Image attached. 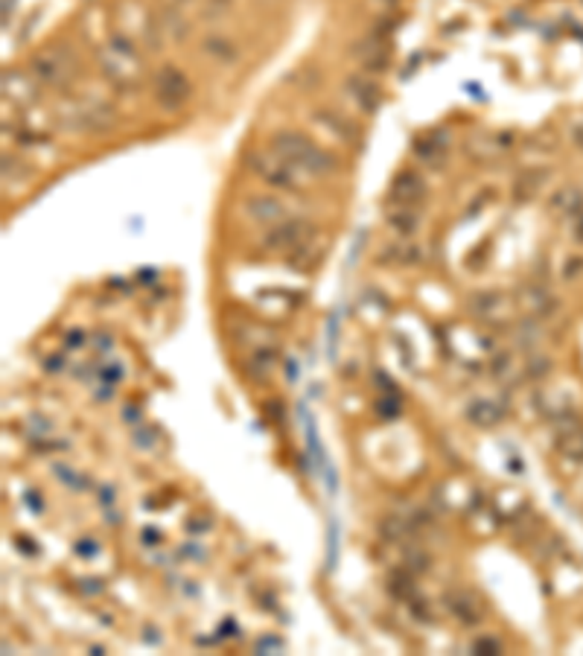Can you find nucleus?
I'll use <instances>...</instances> for the list:
<instances>
[{
    "mask_svg": "<svg viewBox=\"0 0 583 656\" xmlns=\"http://www.w3.org/2000/svg\"><path fill=\"white\" fill-rule=\"evenodd\" d=\"M269 152L283 158V161H289L292 166H298L304 175H312V178H330L338 173V164H342L330 150H324V146H318L306 134L292 132V129L271 134Z\"/></svg>",
    "mask_w": 583,
    "mask_h": 656,
    "instance_id": "f257e3e1",
    "label": "nucleus"
},
{
    "mask_svg": "<svg viewBox=\"0 0 583 656\" xmlns=\"http://www.w3.org/2000/svg\"><path fill=\"white\" fill-rule=\"evenodd\" d=\"M100 70L111 88H134L143 70V56L137 50L134 38L126 33H111L109 41H105V50L100 53Z\"/></svg>",
    "mask_w": 583,
    "mask_h": 656,
    "instance_id": "f03ea898",
    "label": "nucleus"
},
{
    "mask_svg": "<svg viewBox=\"0 0 583 656\" xmlns=\"http://www.w3.org/2000/svg\"><path fill=\"white\" fill-rule=\"evenodd\" d=\"M29 73H33V79L38 85H45V88H68V85L77 79L79 61L68 45H50L33 56Z\"/></svg>",
    "mask_w": 583,
    "mask_h": 656,
    "instance_id": "7ed1b4c3",
    "label": "nucleus"
},
{
    "mask_svg": "<svg viewBox=\"0 0 583 656\" xmlns=\"http://www.w3.org/2000/svg\"><path fill=\"white\" fill-rule=\"evenodd\" d=\"M152 100L164 111H182L193 100V82L175 65H164L152 73Z\"/></svg>",
    "mask_w": 583,
    "mask_h": 656,
    "instance_id": "20e7f679",
    "label": "nucleus"
},
{
    "mask_svg": "<svg viewBox=\"0 0 583 656\" xmlns=\"http://www.w3.org/2000/svg\"><path fill=\"white\" fill-rule=\"evenodd\" d=\"M248 169L263 184L280 190V193H295V190H301V169L271 152H251Z\"/></svg>",
    "mask_w": 583,
    "mask_h": 656,
    "instance_id": "39448f33",
    "label": "nucleus"
},
{
    "mask_svg": "<svg viewBox=\"0 0 583 656\" xmlns=\"http://www.w3.org/2000/svg\"><path fill=\"white\" fill-rule=\"evenodd\" d=\"M312 237H315L312 222L295 216V219H283L278 225L266 228V234L260 239V248L269 254H292L301 246H306V242H312Z\"/></svg>",
    "mask_w": 583,
    "mask_h": 656,
    "instance_id": "423d86ee",
    "label": "nucleus"
},
{
    "mask_svg": "<svg viewBox=\"0 0 583 656\" xmlns=\"http://www.w3.org/2000/svg\"><path fill=\"white\" fill-rule=\"evenodd\" d=\"M61 123H65V129L70 132L100 134V132H109L117 123V114L111 105H105V102H79L70 114L61 117Z\"/></svg>",
    "mask_w": 583,
    "mask_h": 656,
    "instance_id": "0eeeda50",
    "label": "nucleus"
},
{
    "mask_svg": "<svg viewBox=\"0 0 583 656\" xmlns=\"http://www.w3.org/2000/svg\"><path fill=\"white\" fill-rule=\"evenodd\" d=\"M344 93L362 114H377L379 105H383V88H379V85L370 79V73L365 70L350 73L344 79Z\"/></svg>",
    "mask_w": 583,
    "mask_h": 656,
    "instance_id": "6e6552de",
    "label": "nucleus"
},
{
    "mask_svg": "<svg viewBox=\"0 0 583 656\" xmlns=\"http://www.w3.org/2000/svg\"><path fill=\"white\" fill-rule=\"evenodd\" d=\"M426 182L417 169H400L394 182L388 187V205H406V207H420L426 202Z\"/></svg>",
    "mask_w": 583,
    "mask_h": 656,
    "instance_id": "1a4fd4ad",
    "label": "nucleus"
},
{
    "mask_svg": "<svg viewBox=\"0 0 583 656\" xmlns=\"http://www.w3.org/2000/svg\"><path fill=\"white\" fill-rule=\"evenodd\" d=\"M516 301L528 315H531V319H539V321H551L560 312V301L543 287V283H537V280L519 287L516 289Z\"/></svg>",
    "mask_w": 583,
    "mask_h": 656,
    "instance_id": "9d476101",
    "label": "nucleus"
},
{
    "mask_svg": "<svg viewBox=\"0 0 583 656\" xmlns=\"http://www.w3.org/2000/svg\"><path fill=\"white\" fill-rule=\"evenodd\" d=\"M353 56H356L359 68H362L365 73H383L388 68V61H391V50H388L385 36L370 33L362 41H356Z\"/></svg>",
    "mask_w": 583,
    "mask_h": 656,
    "instance_id": "9b49d317",
    "label": "nucleus"
},
{
    "mask_svg": "<svg viewBox=\"0 0 583 656\" xmlns=\"http://www.w3.org/2000/svg\"><path fill=\"white\" fill-rule=\"evenodd\" d=\"M443 607H447L449 616L464 624V628H479L484 621V607L482 601L466 589H449L447 598H443Z\"/></svg>",
    "mask_w": 583,
    "mask_h": 656,
    "instance_id": "f8f14e48",
    "label": "nucleus"
},
{
    "mask_svg": "<svg viewBox=\"0 0 583 656\" xmlns=\"http://www.w3.org/2000/svg\"><path fill=\"white\" fill-rule=\"evenodd\" d=\"M242 210H246V216L251 222L266 225V228L278 225V222H283V219H289V216H286V205L271 193H251V196H246Z\"/></svg>",
    "mask_w": 583,
    "mask_h": 656,
    "instance_id": "ddd939ff",
    "label": "nucleus"
},
{
    "mask_svg": "<svg viewBox=\"0 0 583 656\" xmlns=\"http://www.w3.org/2000/svg\"><path fill=\"white\" fill-rule=\"evenodd\" d=\"M447 155H449V134L443 129H434L426 137H417L415 141V158L423 166L441 169L447 164Z\"/></svg>",
    "mask_w": 583,
    "mask_h": 656,
    "instance_id": "4468645a",
    "label": "nucleus"
},
{
    "mask_svg": "<svg viewBox=\"0 0 583 656\" xmlns=\"http://www.w3.org/2000/svg\"><path fill=\"white\" fill-rule=\"evenodd\" d=\"M312 120L318 123V126H324L327 132H330L336 141H342V143H347V146H356L362 143V134H359V129H356V123L350 120V117H344V114H338V111H333V109H318L315 114H312Z\"/></svg>",
    "mask_w": 583,
    "mask_h": 656,
    "instance_id": "2eb2a0df",
    "label": "nucleus"
},
{
    "mask_svg": "<svg viewBox=\"0 0 583 656\" xmlns=\"http://www.w3.org/2000/svg\"><path fill=\"white\" fill-rule=\"evenodd\" d=\"M4 93L18 105H29L38 100V82L33 79V73H18V70H6L4 73Z\"/></svg>",
    "mask_w": 583,
    "mask_h": 656,
    "instance_id": "dca6fc26",
    "label": "nucleus"
},
{
    "mask_svg": "<svg viewBox=\"0 0 583 656\" xmlns=\"http://www.w3.org/2000/svg\"><path fill=\"white\" fill-rule=\"evenodd\" d=\"M278 365H280V351L278 347H269V344H257L246 359V370H248V377L254 379V383H263V379H266Z\"/></svg>",
    "mask_w": 583,
    "mask_h": 656,
    "instance_id": "f3484780",
    "label": "nucleus"
},
{
    "mask_svg": "<svg viewBox=\"0 0 583 656\" xmlns=\"http://www.w3.org/2000/svg\"><path fill=\"white\" fill-rule=\"evenodd\" d=\"M420 210L417 207H406V205H388V214H385V225L394 231L397 237L409 239L417 234L420 228Z\"/></svg>",
    "mask_w": 583,
    "mask_h": 656,
    "instance_id": "a211bd4d",
    "label": "nucleus"
},
{
    "mask_svg": "<svg viewBox=\"0 0 583 656\" xmlns=\"http://www.w3.org/2000/svg\"><path fill=\"white\" fill-rule=\"evenodd\" d=\"M548 207H551V214H557V216H563V219H571L575 214H580V210H583V193H580V187H575V184L557 187L555 193L548 196Z\"/></svg>",
    "mask_w": 583,
    "mask_h": 656,
    "instance_id": "6ab92c4d",
    "label": "nucleus"
},
{
    "mask_svg": "<svg viewBox=\"0 0 583 656\" xmlns=\"http://www.w3.org/2000/svg\"><path fill=\"white\" fill-rule=\"evenodd\" d=\"M502 417H505V411L496 406L493 400L479 397V400H473V403L466 406V420H470L473 426H479V429H493Z\"/></svg>",
    "mask_w": 583,
    "mask_h": 656,
    "instance_id": "aec40b11",
    "label": "nucleus"
},
{
    "mask_svg": "<svg viewBox=\"0 0 583 656\" xmlns=\"http://www.w3.org/2000/svg\"><path fill=\"white\" fill-rule=\"evenodd\" d=\"M201 53H205L207 59H214L216 65H233V61L239 59V47L225 36H207L201 41Z\"/></svg>",
    "mask_w": 583,
    "mask_h": 656,
    "instance_id": "412c9836",
    "label": "nucleus"
},
{
    "mask_svg": "<svg viewBox=\"0 0 583 656\" xmlns=\"http://www.w3.org/2000/svg\"><path fill=\"white\" fill-rule=\"evenodd\" d=\"M502 310H505V298L499 292H493V289L479 292V295H473V298H470V312L479 315L482 321L499 319Z\"/></svg>",
    "mask_w": 583,
    "mask_h": 656,
    "instance_id": "4be33fe9",
    "label": "nucleus"
},
{
    "mask_svg": "<svg viewBox=\"0 0 583 656\" xmlns=\"http://www.w3.org/2000/svg\"><path fill=\"white\" fill-rule=\"evenodd\" d=\"M514 338H516V347H522V351H528V353H537V347L543 344V338H546L543 321L528 315V321H522L514 330Z\"/></svg>",
    "mask_w": 583,
    "mask_h": 656,
    "instance_id": "5701e85b",
    "label": "nucleus"
},
{
    "mask_svg": "<svg viewBox=\"0 0 583 656\" xmlns=\"http://www.w3.org/2000/svg\"><path fill=\"white\" fill-rule=\"evenodd\" d=\"M546 178H548L546 169H525V173L519 175L516 184H514V198H516V202H528V198L537 196L539 190H543Z\"/></svg>",
    "mask_w": 583,
    "mask_h": 656,
    "instance_id": "b1692460",
    "label": "nucleus"
},
{
    "mask_svg": "<svg viewBox=\"0 0 583 656\" xmlns=\"http://www.w3.org/2000/svg\"><path fill=\"white\" fill-rule=\"evenodd\" d=\"M158 24H161L164 36L173 41H184L190 36V24L178 9H164V12H158Z\"/></svg>",
    "mask_w": 583,
    "mask_h": 656,
    "instance_id": "393cba45",
    "label": "nucleus"
},
{
    "mask_svg": "<svg viewBox=\"0 0 583 656\" xmlns=\"http://www.w3.org/2000/svg\"><path fill=\"white\" fill-rule=\"evenodd\" d=\"M555 441H557V449L563 458L575 461V464L583 461V423H578L575 429H569L566 435H557Z\"/></svg>",
    "mask_w": 583,
    "mask_h": 656,
    "instance_id": "a878e982",
    "label": "nucleus"
},
{
    "mask_svg": "<svg viewBox=\"0 0 583 656\" xmlns=\"http://www.w3.org/2000/svg\"><path fill=\"white\" fill-rule=\"evenodd\" d=\"M388 589H391V595H397V598H415V578H411V572L406 569V572H394L391 575V584H388Z\"/></svg>",
    "mask_w": 583,
    "mask_h": 656,
    "instance_id": "bb28decb",
    "label": "nucleus"
},
{
    "mask_svg": "<svg viewBox=\"0 0 583 656\" xmlns=\"http://www.w3.org/2000/svg\"><path fill=\"white\" fill-rule=\"evenodd\" d=\"M29 173H33V169L20 164L18 158H9V155L4 158V184H6V187H9V182H12V184H18L20 178H27Z\"/></svg>",
    "mask_w": 583,
    "mask_h": 656,
    "instance_id": "cd10ccee",
    "label": "nucleus"
},
{
    "mask_svg": "<svg viewBox=\"0 0 583 656\" xmlns=\"http://www.w3.org/2000/svg\"><path fill=\"white\" fill-rule=\"evenodd\" d=\"M583 274V254H569V257L563 260V266H560V280H578Z\"/></svg>",
    "mask_w": 583,
    "mask_h": 656,
    "instance_id": "c85d7f7f",
    "label": "nucleus"
},
{
    "mask_svg": "<svg viewBox=\"0 0 583 656\" xmlns=\"http://www.w3.org/2000/svg\"><path fill=\"white\" fill-rule=\"evenodd\" d=\"M429 555L426 552H420V548H409L406 552V569L411 575H423V572H429Z\"/></svg>",
    "mask_w": 583,
    "mask_h": 656,
    "instance_id": "c756f323",
    "label": "nucleus"
},
{
    "mask_svg": "<svg viewBox=\"0 0 583 656\" xmlns=\"http://www.w3.org/2000/svg\"><path fill=\"white\" fill-rule=\"evenodd\" d=\"M548 370H551L548 356L531 353V359H528V365H525V377H528V379H543V377L548 374Z\"/></svg>",
    "mask_w": 583,
    "mask_h": 656,
    "instance_id": "7c9ffc66",
    "label": "nucleus"
},
{
    "mask_svg": "<svg viewBox=\"0 0 583 656\" xmlns=\"http://www.w3.org/2000/svg\"><path fill=\"white\" fill-rule=\"evenodd\" d=\"M470 651L479 653V656H496V653H502V642L493 639V636H479L470 644Z\"/></svg>",
    "mask_w": 583,
    "mask_h": 656,
    "instance_id": "2f4dec72",
    "label": "nucleus"
},
{
    "mask_svg": "<svg viewBox=\"0 0 583 656\" xmlns=\"http://www.w3.org/2000/svg\"><path fill=\"white\" fill-rule=\"evenodd\" d=\"M569 141H571V146H578V150H583V114L569 123Z\"/></svg>",
    "mask_w": 583,
    "mask_h": 656,
    "instance_id": "473e14b6",
    "label": "nucleus"
},
{
    "mask_svg": "<svg viewBox=\"0 0 583 656\" xmlns=\"http://www.w3.org/2000/svg\"><path fill=\"white\" fill-rule=\"evenodd\" d=\"M569 237L575 239L578 246H583V210L569 219Z\"/></svg>",
    "mask_w": 583,
    "mask_h": 656,
    "instance_id": "72a5a7b5",
    "label": "nucleus"
},
{
    "mask_svg": "<svg viewBox=\"0 0 583 656\" xmlns=\"http://www.w3.org/2000/svg\"><path fill=\"white\" fill-rule=\"evenodd\" d=\"M511 362H514V359H511V353H507V351L496 353V356H493V365H490V368H493V374H499V377H502L505 370H511Z\"/></svg>",
    "mask_w": 583,
    "mask_h": 656,
    "instance_id": "f704fd0d",
    "label": "nucleus"
},
{
    "mask_svg": "<svg viewBox=\"0 0 583 656\" xmlns=\"http://www.w3.org/2000/svg\"><path fill=\"white\" fill-rule=\"evenodd\" d=\"M100 374H102V379H109L111 385H117L123 379V365H105Z\"/></svg>",
    "mask_w": 583,
    "mask_h": 656,
    "instance_id": "c9c22d12",
    "label": "nucleus"
},
{
    "mask_svg": "<svg viewBox=\"0 0 583 656\" xmlns=\"http://www.w3.org/2000/svg\"><path fill=\"white\" fill-rule=\"evenodd\" d=\"M123 420H126V423H132V426H134V423H141V420H143V409L137 406V403H129V406L123 409Z\"/></svg>",
    "mask_w": 583,
    "mask_h": 656,
    "instance_id": "e433bc0d",
    "label": "nucleus"
},
{
    "mask_svg": "<svg viewBox=\"0 0 583 656\" xmlns=\"http://www.w3.org/2000/svg\"><path fill=\"white\" fill-rule=\"evenodd\" d=\"M93 344H97V351H109V347L114 344V336L111 333H105V330H100V333H93Z\"/></svg>",
    "mask_w": 583,
    "mask_h": 656,
    "instance_id": "4c0bfd02",
    "label": "nucleus"
},
{
    "mask_svg": "<svg viewBox=\"0 0 583 656\" xmlns=\"http://www.w3.org/2000/svg\"><path fill=\"white\" fill-rule=\"evenodd\" d=\"M257 651H283V642L278 636H263L257 642Z\"/></svg>",
    "mask_w": 583,
    "mask_h": 656,
    "instance_id": "58836bf2",
    "label": "nucleus"
},
{
    "mask_svg": "<svg viewBox=\"0 0 583 656\" xmlns=\"http://www.w3.org/2000/svg\"><path fill=\"white\" fill-rule=\"evenodd\" d=\"M85 344V333L82 330H68L65 333V347H82Z\"/></svg>",
    "mask_w": 583,
    "mask_h": 656,
    "instance_id": "ea45409f",
    "label": "nucleus"
},
{
    "mask_svg": "<svg viewBox=\"0 0 583 656\" xmlns=\"http://www.w3.org/2000/svg\"><path fill=\"white\" fill-rule=\"evenodd\" d=\"M45 368H47V374H59V370L65 368V359H61L59 353L50 356V359H45Z\"/></svg>",
    "mask_w": 583,
    "mask_h": 656,
    "instance_id": "a19ab883",
    "label": "nucleus"
},
{
    "mask_svg": "<svg viewBox=\"0 0 583 656\" xmlns=\"http://www.w3.org/2000/svg\"><path fill=\"white\" fill-rule=\"evenodd\" d=\"M379 411H383V415H388V417H394L397 411H400V403H385V400H379Z\"/></svg>",
    "mask_w": 583,
    "mask_h": 656,
    "instance_id": "79ce46f5",
    "label": "nucleus"
},
{
    "mask_svg": "<svg viewBox=\"0 0 583 656\" xmlns=\"http://www.w3.org/2000/svg\"><path fill=\"white\" fill-rule=\"evenodd\" d=\"M187 528H190V531H207V528H210V520H190L187 522Z\"/></svg>",
    "mask_w": 583,
    "mask_h": 656,
    "instance_id": "37998d69",
    "label": "nucleus"
},
{
    "mask_svg": "<svg viewBox=\"0 0 583 656\" xmlns=\"http://www.w3.org/2000/svg\"><path fill=\"white\" fill-rule=\"evenodd\" d=\"M175 4H182V6H190V4H196V0H175Z\"/></svg>",
    "mask_w": 583,
    "mask_h": 656,
    "instance_id": "c03bdc74",
    "label": "nucleus"
},
{
    "mask_svg": "<svg viewBox=\"0 0 583 656\" xmlns=\"http://www.w3.org/2000/svg\"><path fill=\"white\" fill-rule=\"evenodd\" d=\"M214 4H219V6H222V4H228V0H214Z\"/></svg>",
    "mask_w": 583,
    "mask_h": 656,
    "instance_id": "a18cd8bd",
    "label": "nucleus"
},
{
    "mask_svg": "<svg viewBox=\"0 0 583 656\" xmlns=\"http://www.w3.org/2000/svg\"><path fill=\"white\" fill-rule=\"evenodd\" d=\"M383 4H397V0H383Z\"/></svg>",
    "mask_w": 583,
    "mask_h": 656,
    "instance_id": "49530a36",
    "label": "nucleus"
}]
</instances>
